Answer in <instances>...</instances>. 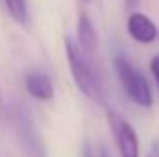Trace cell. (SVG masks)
<instances>
[{
    "label": "cell",
    "mask_w": 159,
    "mask_h": 157,
    "mask_svg": "<svg viewBox=\"0 0 159 157\" xmlns=\"http://www.w3.org/2000/svg\"><path fill=\"white\" fill-rule=\"evenodd\" d=\"M113 67H115L117 78H119L124 92L128 94V98L133 104H137L139 107L148 109L152 105L154 98H152V91H150V85H148L146 78L124 56H115L113 57Z\"/></svg>",
    "instance_id": "cell-3"
},
{
    "label": "cell",
    "mask_w": 159,
    "mask_h": 157,
    "mask_svg": "<svg viewBox=\"0 0 159 157\" xmlns=\"http://www.w3.org/2000/svg\"><path fill=\"white\" fill-rule=\"evenodd\" d=\"M106 117L109 122V128L113 131L117 148H119V155L120 157H139V139L137 133L133 129V126L122 118L113 109H106Z\"/></svg>",
    "instance_id": "cell-4"
},
{
    "label": "cell",
    "mask_w": 159,
    "mask_h": 157,
    "mask_svg": "<svg viewBox=\"0 0 159 157\" xmlns=\"http://www.w3.org/2000/svg\"><path fill=\"white\" fill-rule=\"evenodd\" d=\"M81 157H94V152H93V148H91V144H89V142H85V144H83Z\"/></svg>",
    "instance_id": "cell-10"
},
{
    "label": "cell",
    "mask_w": 159,
    "mask_h": 157,
    "mask_svg": "<svg viewBox=\"0 0 159 157\" xmlns=\"http://www.w3.org/2000/svg\"><path fill=\"white\" fill-rule=\"evenodd\" d=\"M83 2H89V0H83Z\"/></svg>",
    "instance_id": "cell-14"
},
{
    "label": "cell",
    "mask_w": 159,
    "mask_h": 157,
    "mask_svg": "<svg viewBox=\"0 0 159 157\" xmlns=\"http://www.w3.org/2000/svg\"><path fill=\"white\" fill-rule=\"evenodd\" d=\"M150 72H152V76H154L156 83H157V89H159V54L154 56L152 61H150Z\"/></svg>",
    "instance_id": "cell-9"
},
{
    "label": "cell",
    "mask_w": 159,
    "mask_h": 157,
    "mask_svg": "<svg viewBox=\"0 0 159 157\" xmlns=\"http://www.w3.org/2000/svg\"><path fill=\"white\" fill-rule=\"evenodd\" d=\"M24 87L35 100L50 102L54 98V83L44 72H28L24 76Z\"/></svg>",
    "instance_id": "cell-7"
},
{
    "label": "cell",
    "mask_w": 159,
    "mask_h": 157,
    "mask_svg": "<svg viewBox=\"0 0 159 157\" xmlns=\"http://www.w3.org/2000/svg\"><path fill=\"white\" fill-rule=\"evenodd\" d=\"M150 157H152V155H150Z\"/></svg>",
    "instance_id": "cell-15"
},
{
    "label": "cell",
    "mask_w": 159,
    "mask_h": 157,
    "mask_svg": "<svg viewBox=\"0 0 159 157\" xmlns=\"http://www.w3.org/2000/svg\"><path fill=\"white\" fill-rule=\"evenodd\" d=\"M0 102H2V92H0Z\"/></svg>",
    "instance_id": "cell-13"
},
{
    "label": "cell",
    "mask_w": 159,
    "mask_h": 157,
    "mask_svg": "<svg viewBox=\"0 0 159 157\" xmlns=\"http://www.w3.org/2000/svg\"><path fill=\"white\" fill-rule=\"evenodd\" d=\"M98 157H109V154H107V150H106L104 146H100V150H98Z\"/></svg>",
    "instance_id": "cell-12"
},
{
    "label": "cell",
    "mask_w": 159,
    "mask_h": 157,
    "mask_svg": "<svg viewBox=\"0 0 159 157\" xmlns=\"http://www.w3.org/2000/svg\"><path fill=\"white\" fill-rule=\"evenodd\" d=\"M126 30H128V35L131 39L141 43V44H150L159 37V30L156 26V22L141 11H133L128 17Z\"/></svg>",
    "instance_id": "cell-5"
},
{
    "label": "cell",
    "mask_w": 159,
    "mask_h": 157,
    "mask_svg": "<svg viewBox=\"0 0 159 157\" xmlns=\"http://www.w3.org/2000/svg\"><path fill=\"white\" fill-rule=\"evenodd\" d=\"M65 54L78 91L87 100L94 104H104V89L96 69L93 67V57H89L78 46L76 39L70 35L65 37Z\"/></svg>",
    "instance_id": "cell-1"
},
{
    "label": "cell",
    "mask_w": 159,
    "mask_h": 157,
    "mask_svg": "<svg viewBox=\"0 0 159 157\" xmlns=\"http://www.w3.org/2000/svg\"><path fill=\"white\" fill-rule=\"evenodd\" d=\"M11 128L15 133V139L26 157H48L44 141L39 133L37 124L34 122V117L30 109L22 104H17L9 111Z\"/></svg>",
    "instance_id": "cell-2"
},
{
    "label": "cell",
    "mask_w": 159,
    "mask_h": 157,
    "mask_svg": "<svg viewBox=\"0 0 159 157\" xmlns=\"http://www.w3.org/2000/svg\"><path fill=\"white\" fill-rule=\"evenodd\" d=\"M7 15L17 22L26 26L30 22V11H28V0H4Z\"/></svg>",
    "instance_id": "cell-8"
},
{
    "label": "cell",
    "mask_w": 159,
    "mask_h": 157,
    "mask_svg": "<svg viewBox=\"0 0 159 157\" xmlns=\"http://www.w3.org/2000/svg\"><path fill=\"white\" fill-rule=\"evenodd\" d=\"M76 43L78 46L89 56V57H94L96 52H98V34H96V28L91 20V17L87 13H80L78 20H76Z\"/></svg>",
    "instance_id": "cell-6"
},
{
    "label": "cell",
    "mask_w": 159,
    "mask_h": 157,
    "mask_svg": "<svg viewBox=\"0 0 159 157\" xmlns=\"http://www.w3.org/2000/svg\"><path fill=\"white\" fill-rule=\"evenodd\" d=\"M137 4H139V0H126V6H128L129 9H133Z\"/></svg>",
    "instance_id": "cell-11"
}]
</instances>
